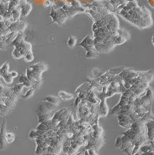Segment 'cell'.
Returning a JSON list of instances; mask_svg holds the SVG:
<instances>
[{
  "instance_id": "4",
  "label": "cell",
  "mask_w": 154,
  "mask_h": 155,
  "mask_svg": "<svg viewBox=\"0 0 154 155\" xmlns=\"http://www.w3.org/2000/svg\"><path fill=\"white\" fill-rule=\"evenodd\" d=\"M22 11V16L26 17L29 15L32 10V6L30 4L28 3L26 0H20L19 1Z\"/></svg>"
},
{
  "instance_id": "5",
  "label": "cell",
  "mask_w": 154,
  "mask_h": 155,
  "mask_svg": "<svg viewBox=\"0 0 154 155\" xmlns=\"http://www.w3.org/2000/svg\"><path fill=\"white\" fill-rule=\"evenodd\" d=\"M6 121L4 120L3 125L1 127V149L3 150V149L5 148L7 146L8 142L6 140Z\"/></svg>"
},
{
  "instance_id": "11",
  "label": "cell",
  "mask_w": 154,
  "mask_h": 155,
  "mask_svg": "<svg viewBox=\"0 0 154 155\" xmlns=\"http://www.w3.org/2000/svg\"><path fill=\"white\" fill-rule=\"evenodd\" d=\"M1 101H3L10 109H13L14 108L15 103L11 100L9 97H1Z\"/></svg>"
},
{
  "instance_id": "12",
  "label": "cell",
  "mask_w": 154,
  "mask_h": 155,
  "mask_svg": "<svg viewBox=\"0 0 154 155\" xmlns=\"http://www.w3.org/2000/svg\"><path fill=\"white\" fill-rule=\"evenodd\" d=\"M59 95L60 97L64 100H70L74 97V95L73 94L65 91H60L59 93Z\"/></svg>"
},
{
  "instance_id": "1",
  "label": "cell",
  "mask_w": 154,
  "mask_h": 155,
  "mask_svg": "<svg viewBox=\"0 0 154 155\" xmlns=\"http://www.w3.org/2000/svg\"><path fill=\"white\" fill-rule=\"evenodd\" d=\"M117 119L120 126L124 128L129 129L131 127L133 122L129 115L124 114H118Z\"/></svg>"
},
{
  "instance_id": "26",
  "label": "cell",
  "mask_w": 154,
  "mask_h": 155,
  "mask_svg": "<svg viewBox=\"0 0 154 155\" xmlns=\"http://www.w3.org/2000/svg\"><path fill=\"white\" fill-rule=\"evenodd\" d=\"M34 90H35L34 88H33V87L30 88V90L26 93V94L22 96V97L23 99H29V98H31V97L32 96V95L34 94Z\"/></svg>"
},
{
  "instance_id": "8",
  "label": "cell",
  "mask_w": 154,
  "mask_h": 155,
  "mask_svg": "<svg viewBox=\"0 0 154 155\" xmlns=\"http://www.w3.org/2000/svg\"><path fill=\"white\" fill-rule=\"evenodd\" d=\"M55 112H54V111H53V112H51L42 114V115L38 116V120H39V123H42L44 121H46L47 120L52 119L54 114H55Z\"/></svg>"
},
{
  "instance_id": "21",
  "label": "cell",
  "mask_w": 154,
  "mask_h": 155,
  "mask_svg": "<svg viewBox=\"0 0 154 155\" xmlns=\"http://www.w3.org/2000/svg\"><path fill=\"white\" fill-rule=\"evenodd\" d=\"M2 78H3L5 82L7 84H11L12 83V82H13V77L12 76L11 72H9L7 74L4 75L3 76H2Z\"/></svg>"
},
{
  "instance_id": "24",
  "label": "cell",
  "mask_w": 154,
  "mask_h": 155,
  "mask_svg": "<svg viewBox=\"0 0 154 155\" xmlns=\"http://www.w3.org/2000/svg\"><path fill=\"white\" fill-rule=\"evenodd\" d=\"M24 60H26V62H32L34 57V56H33V53H32V51H30L28 52L26 55L24 57Z\"/></svg>"
},
{
  "instance_id": "31",
  "label": "cell",
  "mask_w": 154,
  "mask_h": 155,
  "mask_svg": "<svg viewBox=\"0 0 154 155\" xmlns=\"http://www.w3.org/2000/svg\"><path fill=\"white\" fill-rule=\"evenodd\" d=\"M133 93V92L129 89H126L125 92L123 93L122 95L126 97L129 98L132 95V94Z\"/></svg>"
},
{
  "instance_id": "14",
  "label": "cell",
  "mask_w": 154,
  "mask_h": 155,
  "mask_svg": "<svg viewBox=\"0 0 154 155\" xmlns=\"http://www.w3.org/2000/svg\"><path fill=\"white\" fill-rule=\"evenodd\" d=\"M43 101H47L51 103L58 105L60 103V99L54 96H47L43 100Z\"/></svg>"
},
{
  "instance_id": "16",
  "label": "cell",
  "mask_w": 154,
  "mask_h": 155,
  "mask_svg": "<svg viewBox=\"0 0 154 155\" xmlns=\"http://www.w3.org/2000/svg\"><path fill=\"white\" fill-rule=\"evenodd\" d=\"M24 85L23 83H20V84H16L14 85V87H13L14 93L17 94V95H20L24 88Z\"/></svg>"
},
{
  "instance_id": "10",
  "label": "cell",
  "mask_w": 154,
  "mask_h": 155,
  "mask_svg": "<svg viewBox=\"0 0 154 155\" xmlns=\"http://www.w3.org/2000/svg\"><path fill=\"white\" fill-rule=\"evenodd\" d=\"M53 111H51L49 110L42 103H39L38 105V109H37V114L38 116H39L42 114L51 112Z\"/></svg>"
},
{
  "instance_id": "6",
  "label": "cell",
  "mask_w": 154,
  "mask_h": 155,
  "mask_svg": "<svg viewBox=\"0 0 154 155\" xmlns=\"http://www.w3.org/2000/svg\"><path fill=\"white\" fill-rule=\"evenodd\" d=\"M147 130V137L148 140H152L154 138V120H151L145 123Z\"/></svg>"
},
{
  "instance_id": "23",
  "label": "cell",
  "mask_w": 154,
  "mask_h": 155,
  "mask_svg": "<svg viewBox=\"0 0 154 155\" xmlns=\"http://www.w3.org/2000/svg\"><path fill=\"white\" fill-rule=\"evenodd\" d=\"M129 116L133 122H138L141 119V118L140 117L139 115L134 111H133L132 113H130V114L129 115Z\"/></svg>"
},
{
  "instance_id": "33",
  "label": "cell",
  "mask_w": 154,
  "mask_h": 155,
  "mask_svg": "<svg viewBox=\"0 0 154 155\" xmlns=\"http://www.w3.org/2000/svg\"><path fill=\"white\" fill-rule=\"evenodd\" d=\"M11 74L12 76L13 77V78H16V77H17L18 76V73L16 71H12L11 72Z\"/></svg>"
},
{
  "instance_id": "9",
  "label": "cell",
  "mask_w": 154,
  "mask_h": 155,
  "mask_svg": "<svg viewBox=\"0 0 154 155\" xmlns=\"http://www.w3.org/2000/svg\"><path fill=\"white\" fill-rule=\"evenodd\" d=\"M19 82L20 83H23L25 87L28 88H31L32 87L33 84L29 80L27 75L22 74L19 79Z\"/></svg>"
},
{
  "instance_id": "27",
  "label": "cell",
  "mask_w": 154,
  "mask_h": 155,
  "mask_svg": "<svg viewBox=\"0 0 154 155\" xmlns=\"http://www.w3.org/2000/svg\"><path fill=\"white\" fill-rule=\"evenodd\" d=\"M36 130H42V131H47L49 130H50V129L46 125H45L43 123H41L39 125H38L36 128Z\"/></svg>"
},
{
  "instance_id": "3",
  "label": "cell",
  "mask_w": 154,
  "mask_h": 155,
  "mask_svg": "<svg viewBox=\"0 0 154 155\" xmlns=\"http://www.w3.org/2000/svg\"><path fill=\"white\" fill-rule=\"evenodd\" d=\"M79 45L84 48L87 51L95 49L94 46V40L91 36H87Z\"/></svg>"
},
{
  "instance_id": "32",
  "label": "cell",
  "mask_w": 154,
  "mask_h": 155,
  "mask_svg": "<svg viewBox=\"0 0 154 155\" xmlns=\"http://www.w3.org/2000/svg\"><path fill=\"white\" fill-rule=\"evenodd\" d=\"M74 122V119H73V118L72 115H70L69 117L68 118V120L67 121V125H68L69 126V125H71L72 124H73Z\"/></svg>"
},
{
  "instance_id": "17",
  "label": "cell",
  "mask_w": 154,
  "mask_h": 155,
  "mask_svg": "<svg viewBox=\"0 0 154 155\" xmlns=\"http://www.w3.org/2000/svg\"><path fill=\"white\" fill-rule=\"evenodd\" d=\"M77 42V38L75 36L70 35L69 36V39L67 41V45L69 48H73L75 46Z\"/></svg>"
},
{
  "instance_id": "13",
  "label": "cell",
  "mask_w": 154,
  "mask_h": 155,
  "mask_svg": "<svg viewBox=\"0 0 154 155\" xmlns=\"http://www.w3.org/2000/svg\"><path fill=\"white\" fill-rule=\"evenodd\" d=\"M86 57L88 59H93V58H98L99 57V52L96 50V49L87 51Z\"/></svg>"
},
{
  "instance_id": "34",
  "label": "cell",
  "mask_w": 154,
  "mask_h": 155,
  "mask_svg": "<svg viewBox=\"0 0 154 155\" xmlns=\"http://www.w3.org/2000/svg\"><path fill=\"white\" fill-rule=\"evenodd\" d=\"M8 2H11V1H15V2H19L20 0H7Z\"/></svg>"
},
{
  "instance_id": "29",
  "label": "cell",
  "mask_w": 154,
  "mask_h": 155,
  "mask_svg": "<svg viewBox=\"0 0 154 155\" xmlns=\"http://www.w3.org/2000/svg\"><path fill=\"white\" fill-rule=\"evenodd\" d=\"M70 142L69 141H66L64 144V146L63 148V151L65 153L68 152L70 148Z\"/></svg>"
},
{
  "instance_id": "15",
  "label": "cell",
  "mask_w": 154,
  "mask_h": 155,
  "mask_svg": "<svg viewBox=\"0 0 154 155\" xmlns=\"http://www.w3.org/2000/svg\"><path fill=\"white\" fill-rule=\"evenodd\" d=\"M49 110L51 111H55L57 108V105L51 103L47 101H43L41 102Z\"/></svg>"
},
{
  "instance_id": "25",
  "label": "cell",
  "mask_w": 154,
  "mask_h": 155,
  "mask_svg": "<svg viewBox=\"0 0 154 155\" xmlns=\"http://www.w3.org/2000/svg\"><path fill=\"white\" fill-rule=\"evenodd\" d=\"M134 144H132L131 145H130L129 146H128V147L125 148L124 149H123L122 151L124 152H125V153H126L127 154H132V152H133V150L134 149Z\"/></svg>"
},
{
  "instance_id": "18",
  "label": "cell",
  "mask_w": 154,
  "mask_h": 155,
  "mask_svg": "<svg viewBox=\"0 0 154 155\" xmlns=\"http://www.w3.org/2000/svg\"><path fill=\"white\" fill-rule=\"evenodd\" d=\"M0 108H1V115H7L9 113V109L10 108L8 107L3 101H1V106H0Z\"/></svg>"
},
{
  "instance_id": "22",
  "label": "cell",
  "mask_w": 154,
  "mask_h": 155,
  "mask_svg": "<svg viewBox=\"0 0 154 155\" xmlns=\"http://www.w3.org/2000/svg\"><path fill=\"white\" fill-rule=\"evenodd\" d=\"M6 140L8 143L12 144L15 140V135L12 132H7L6 134Z\"/></svg>"
},
{
  "instance_id": "28",
  "label": "cell",
  "mask_w": 154,
  "mask_h": 155,
  "mask_svg": "<svg viewBox=\"0 0 154 155\" xmlns=\"http://www.w3.org/2000/svg\"><path fill=\"white\" fill-rule=\"evenodd\" d=\"M29 137L31 139L36 140L38 137V135L36 132V130H31L29 134Z\"/></svg>"
},
{
  "instance_id": "35",
  "label": "cell",
  "mask_w": 154,
  "mask_h": 155,
  "mask_svg": "<svg viewBox=\"0 0 154 155\" xmlns=\"http://www.w3.org/2000/svg\"><path fill=\"white\" fill-rule=\"evenodd\" d=\"M152 42L154 46V34H153L152 35Z\"/></svg>"
},
{
  "instance_id": "19",
  "label": "cell",
  "mask_w": 154,
  "mask_h": 155,
  "mask_svg": "<svg viewBox=\"0 0 154 155\" xmlns=\"http://www.w3.org/2000/svg\"><path fill=\"white\" fill-rule=\"evenodd\" d=\"M9 64L8 62L4 64L1 68V76H3L4 75L9 73Z\"/></svg>"
},
{
  "instance_id": "2",
  "label": "cell",
  "mask_w": 154,
  "mask_h": 155,
  "mask_svg": "<svg viewBox=\"0 0 154 155\" xmlns=\"http://www.w3.org/2000/svg\"><path fill=\"white\" fill-rule=\"evenodd\" d=\"M27 25L24 22L17 21L12 23L11 26L9 27V30L12 32H17L18 33L22 34L24 30L26 29Z\"/></svg>"
},
{
  "instance_id": "7",
  "label": "cell",
  "mask_w": 154,
  "mask_h": 155,
  "mask_svg": "<svg viewBox=\"0 0 154 155\" xmlns=\"http://www.w3.org/2000/svg\"><path fill=\"white\" fill-rule=\"evenodd\" d=\"M32 70L38 72V73H40V74H42L43 71L47 70V66L46 64L43 63H38L36 64H33L32 66H30Z\"/></svg>"
},
{
  "instance_id": "30",
  "label": "cell",
  "mask_w": 154,
  "mask_h": 155,
  "mask_svg": "<svg viewBox=\"0 0 154 155\" xmlns=\"http://www.w3.org/2000/svg\"><path fill=\"white\" fill-rule=\"evenodd\" d=\"M122 144V136L118 137L117 138L116 141H115V146H116L117 148L120 149L121 145Z\"/></svg>"
},
{
  "instance_id": "20",
  "label": "cell",
  "mask_w": 154,
  "mask_h": 155,
  "mask_svg": "<svg viewBox=\"0 0 154 155\" xmlns=\"http://www.w3.org/2000/svg\"><path fill=\"white\" fill-rule=\"evenodd\" d=\"M12 55L16 59H20L24 57L22 53L20 52V50L16 48H14V49L12 53Z\"/></svg>"
}]
</instances>
